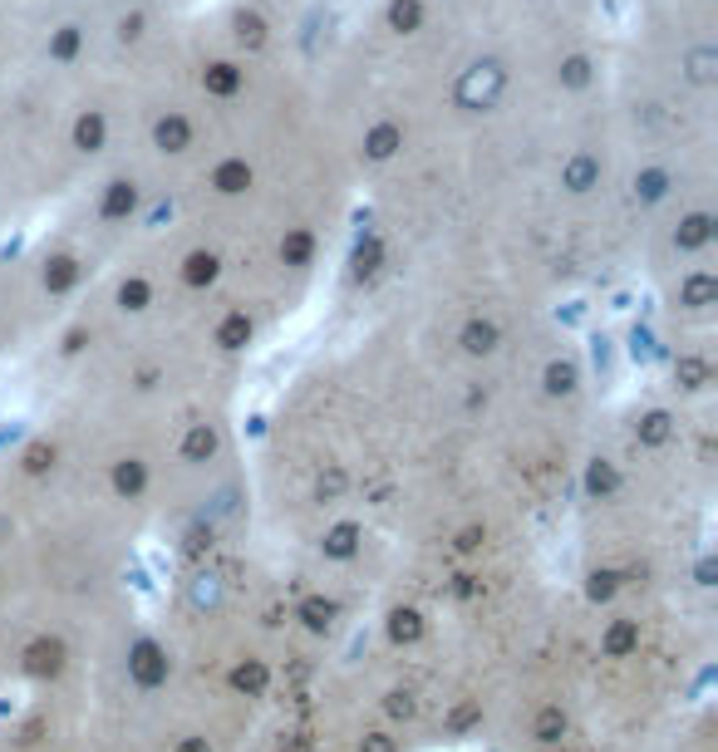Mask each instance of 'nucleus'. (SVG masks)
Instances as JSON below:
<instances>
[{
    "label": "nucleus",
    "instance_id": "1",
    "mask_svg": "<svg viewBox=\"0 0 718 752\" xmlns=\"http://www.w3.org/2000/svg\"><path fill=\"white\" fill-rule=\"evenodd\" d=\"M605 109L635 163L679 168L704 153L718 114V0H635L610 40Z\"/></svg>",
    "mask_w": 718,
    "mask_h": 752
},
{
    "label": "nucleus",
    "instance_id": "2",
    "mask_svg": "<svg viewBox=\"0 0 718 752\" xmlns=\"http://www.w3.org/2000/svg\"><path fill=\"white\" fill-rule=\"evenodd\" d=\"M458 349H463L468 359H487V354H497V349H502V325H497L492 315H468V320H463V330H458Z\"/></svg>",
    "mask_w": 718,
    "mask_h": 752
},
{
    "label": "nucleus",
    "instance_id": "3",
    "mask_svg": "<svg viewBox=\"0 0 718 752\" xmlns=\"http://www.w3.org/2000/svg\"><path fill=\"white\" fill-rule=\"evenodd\" d=\"M128 674H133L143 689H158V684L168 679V659H163V649H158L153 639H138V644H133V654H128Z\"/></svg>",
    "mask_w": 718,
    "mask_h": 752
},
{
    "label": "nucleus",
    "instance_id": "4",
    "mask_svg": "<svg viewBox=\"0 0 718 752\" xmlns=\"http://www.w3.org/2000/svg\"><path fill=\"white\" fill-rule=\"evenodd\" d=\"M541 389H546L551 399H571V394L581 389V364H576V359H551L546 374H541Z\"/></svg>",
    "mask_w": 718,
    "mask_h": 752
},
{
    "label": "nucleus",
    "instance_id": "5",
    "mask_svg": "<svg viewBox=\"0 0 718 752\" xmlns=\"http://www.w3.org/2000/svg\"><path fill=\"white\" fill-rule=\"evenodd\" d=\"M60 664H64L60 639H35V644L25 649V669H30V674H60Z\"/></svg>",
    "mask_w": 718,
    "mask_h": 752
},
{
    "label": "nucleus",
    "instance_id": "6",
    "mask_svg": "<svg viewBox=\"0 0 718 752\" xmlns=\"http://www.w3.org/2000/svg\"><path fill=\"white\" fill-rule=\"evenodd\" d=\"M182 458H187V463H207V458H217V428H212V423H192V428H187V438H182Z\"/></svg>",
    "mask_w": 718,
    "mask_h": 752
},
{
    "label": "nucleus",
    "instance_id": "7",
    "mask_svg": "<svg viewBox=\"0 0 718 752\" xmlns=\"http://www.w3.org/2000/svg\"><path fill=\"white\" fill-rule=\"evenodd\" d=\"M674 379H679L684 389H694V394H699V389H709L714 369H709V359H704V354H679V359H674Z\"/></svg>",
    "mask_w": 718,
    "mask_h": 752
},
{
    "label": "nucleus",
    "instance_id": "8",
    "mask_svg": "<svg viewBox=\"0 0 718 752\" xmlns=\"http://www.w3.org/2000/svg\"><path fill=\"white\" fill-rule=\"evenodd\" d=\"M669 438H674V418H669L664 408H650V413L640 418V443H645V448H664Z\"/></svg>",
    "mask_w": 718,
    "mask_h": 752
},
{
    "label": "nucleus",
    "instance_id": "9",
    "mask_svg": "<svg viewBox=\"0 0 718 752\" xmlns=\"http://www.w3.org/2000/svg\"><path fill=\"white\" fill-rule=\"evenodd\" d=\"M266 684H271V674H266V664H256V659H246L232 669V689L237 694H266Z\"/></svg>",
    "mask_w": 718,
    "mask_h": 752
},
{
    "label": "nucleus",
    "instance_id": "10",
    "mask_svg": "<svg viewBox=\"0 0 718 752\" xmlns=\"http://www.w3.org/2000/svg\"><path fill=\"white\" fill-rule=\"evenodd\" d=\"M635 644H640V625H635V620H615L610 635H605V654H610V659H625Z\"/></svg>",
    "mask_w": 718,
    "mask_h": 752
},
{
    "label": "nucleus",
    "instance_id": "11",
    "mask_svg": "<svg viewBox=\"0 0 718 752\" xmlns=\"http://www.w3.org/2000/svg\"><path fill=\"white\" fill-rule=\"evenodd\" d=\"M355 546H359V526H355V521H340V526H330V536H325V556L345 561V556H355Z\"/></svg>",
    "mask_w": 718,
    "mask_h": 752
},
{
    "label": "nucleus",
    "instance_id": "12",
    "mask_svg": "<svg viewBox=\"0 0 718 752\" xmlns=\"http://www.w3.org/2000/svg\"><path fill=\"white\" fill-rule=\"evenodd\" d=\"M335 615H340V610H335V600H320V595H310V600L300 605V620H305L315 635H320V630H330V625H335Z\"/></svg>",
    "mask_w": 718,
    "mask_h": 752
},
{
    "label": "nucleus",
    "instance_id": "13",
    "mask_svg": "<svg viewBox=\"0 0 718 752\" xmlns=\"http://www.w3.org/2000/svg\"><path fill=\"white\" fill-rule=\"evenodd\" d=\"M114 487H119L123 497H138V492L148 487V472H143V463H138V458H123V463L114 467Z\"/></svg>",
    "mask_w": 718,
    "mask_h": 752
},
{
    "label": "nucleus",
    "instance_id": "14",
    "mask_svg": "<svg viewBox=\"0 0 718 752\" xmlns=\"http://www.w3.org/2000/svg\"><path fill=\"white\" fill-rule=\"evenodd\" d=\"M419 635H423L419 610H394V615H389V639H394V644H414Z\"/></svg>",
    "mask_w": 718,
    "mask_h": 752
},
{
    "label": "nucleus",
    "instance_id": "15",
    "mask_svg": "<svg viewBox=\"0 0 718 752\" xmlns=\"http://www.w3.org/2000/svg\"><path fill=\"white\" fill-rule=\"evenodd\" d=\"M561 738H566V713H561V708H541V718H537V743L556 748Z\"/></svg>",
    "mask_w": 718,
    "mask_h": 752
},
{
    "label": "nucleus",
    "instance_id": "16",
    "mask_svg": "<svg viewBox=\"0 0 718 752\" xmlns=\"http://www.w3.org/2000/svg\"><path fill=\"white\" fill-rule=\"evenodd\" d=\"M586 487H591L596 497H610V492L620 487V472L605 463V458H596V463H591V472H586Z\"/></svg>",
    "mask_w": 718,
    "mask_h": 752
},
{
    "label": "nucleus",
    "instance_id": "17",
    "mask_svg": "<svg viewBox=\"0 0 718 752\" xmlns=\"http://www.w3.org/2000/svg\"><path fill=\"white\" fill-rule=\"evenodd\" d=\"M615 585H620V576H615V571H596V576H591V585H586V595H591V600H610V595H615Z\"/></svg>",
    "mask_w": 718,
    "mask_h": 752
},
{
    "label": "nucleus",
    "instance_id": "18",
    "mask_svg": "<svg viewBox=\"0 0 718 752\" xmlns=\"http://www.w3.org/2000/svg\"><path fill=\"white\" fill-rule=\"evenodd\" d=\"M315 492H320L325 502H330V497H340V492H345V472H340V467H330V472H320V482H315Z\"/></svg>",
    "mask_w": 718,
    "mask_h": 752
},
{
    "label": "nucleus",
    "instance_id": "19",
    "mask_svg": "<svg viewBox=\"0 0 718 752\" xmlns=\"http://www.w3.org/2000/svg\"><path fill=\"white\" fill-rule=\"evenodd\" d=\"M50 463H55V448H50V443H35V448L25 453V472H45Z\"/></svg>",
    "mask_w": 718,
    "mask_h": 752
},
{
    "label": "nucleus",
    "instance_id": "20",
    "mask_svg": "<svg viewBox=\"0 0 718 752\" xmlns=\"http://www.w3.org/2000/svg\"><path fill=\"white\" fill-rule=\"evenodd\" d=\"M192 600H197V605H212V600H217V585H212V576H202L197 585H192Z\"/></svg>",
    "mask_w": 718,
    "mask_h": 752
},
{
    "label": "nucleus",
    "instance_id": "21",
    "mask_svg": "<svg viewBox=\"0 0 718 752\" xmlns=\"http://www.w3.org/2000/svg\"><path fill=\"white\" fill-rule=\"evenodd\" d=\"M359 752H394V738H389V733H369V738L359 743Z\"/></svg>",
    "mask_w": 718,
    "mask_h": 752
},
{
    "label": "nucleus",
    "instance_id": "22",
    "mask_svg": "<svg viewBox=\"0 0 718 752\" xmlns=\"http://www.w3.org/2000/svg\"><path fill=\"white\" fill-rule=\"evenodd\" d=\"M384 708H389L394 718H409V713H414V698H409V694H389V703H384Z\"/></svg>",
    "mask_w": 718,
    "mask_h": 752
},
{
    "label": "nucleus",
    "instance_id": "23",
    "mask_svg": "<svg viewBox=\"0 0 718 752\" xmlns=\"http://www.w3.org/2000/svg\"><path fill=\"white\" fill-rule=\"evenodd\" d=\"M482 546V526H468L463 536H458V551H478Z\"/></svg>",
    "mask_w": 718,
    "mask_h": 752
},
{
    "label": "nucleus",
    "instance_id": "24",
    "mask_svg": "<svg viewBox=\"0 0 718 752\" xmlns=\"http://www.w3.org/2000/svg\"><path fill=\"white\" fill-rule=\"evenodd\" d=\"M473 718H478V703H468V708H458V713H453V728H468Z\"/></svg>",
    "mask_w": 718,
    "mask_h": 752
},
{
    "label": "nucleus",
    "instance_id": "25",
    "mask_svg": "<svg viewBox=\"0 0 718 752\" xmlns=\"http://www.w3.org/2000/svg\"><path fill=\"white\" fill-rule=\"evenodd\" d=\"M178 752H212V748H207V738H182Z\"/></svg>",
    "mask_w": 718,
    "mask_h": 752
},
{
    "label": "nucleus",
    "instance_id": "26",
    "mask_svg": "<svg viewBox=\"0 0 718 752\" xmlns=\"http://www.w3.org/2000/svg\"><path fill=\"white\" fill-rule=\"evenodd\" d=\"M714 576H718L714 561H699V585H714Z\"/></svg>",
    "mask_w": 718,
    "mask_h": 752
}]
</instances>
